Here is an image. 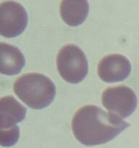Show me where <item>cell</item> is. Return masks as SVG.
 <instances>
[{
    "label": "cell",
    "instance_id": "obj_1",
    "mask_svg": "<svg viewBox=\"0 0 139 148\" xmlns=\"http://www.w3.org/2000/svg\"><path fill=\"white\" fill-rule=\"evenodd\" d=\"M129 126L120 116L92 105L79 108L72 121L73 134L86 146L107 143Z\"/></svg>",
    "mask_w": 139,
    "mask_h": 148
},
{
    "label": "cell",
    "instance_id": "obj_2",
    "mask_svg": "<svg viewBox=\"0 0 139 148\" xmlns=\"http://www.w3.org/2000/svg\"><path fill=\"white\" fill-rule=\"evenodd\" d=\"M15 95L28 107L40 110L49 106L56 95V87L43 74L31 73L20 76L14 84Z\"/></svg>",
    "mask_w": 139,
    "mask_h": 148
},
{
    "label": "cell",
    "instance_id": "obj_3",
    "mask_svg": "<svg viewBox=\"0 0 139 148\" xmlns=\"http://www.w3.org/2000/svg\"><path fill=\"white\" fill-rule=\"evenodd\" d=\"M27 113L25 107L12 96L0 98V145L12 147L18 142L20 129L17 123L24 120Z\"/></svg>",
    "mask_w": 139,
    "mask_h": 148
},
{
    "label": "cell",
    "instance_id": "obj_4",
    "mask_svg": "<svg viewBox=\"0 0 139 148\" xmlns=\"http://www.w3.org/2000/svg\"><path fill=\"white\" fill-rule=\"evenodd\" d=\"M57 67L61 77L71 84L82 82L89 71L86 55L75 45L62 47L57 57Z\"/></svg>",
    "mask_w": 139,
    "mask_h": 148
},
{
    "label": "cell",
    "instance_id": "obj_5",
    "mask_svg": "<svg viewBox=\"0 0 139 148\" xmlns=\"http://www.w3.org/2000/svg\"><path fill=\"white\" fill-rule=\"evenodd\" d=\"M102 102L110 113L125 119L136 110L138 100L133 89L125 86H119L107 88L104 91Z\"/></svg>",
    "mask_w": 139,
    "mask_h": 148
},
{
    "label": "cell",
    "instance_id": "obj_6",
    "mask_svg": "<svg viewBox=\"0 0 139 148\" xmlns=\"http://www.w3.org/2000/svg\"><path fill=\"white\" fill-rule=\"evenodd\" d=\"M28 14L20 3L6 1L0 3V35L13 38L20 35L28 25Z\"/></svg>",
    "mask_w": 139,
    "mask_h": 148
},
{
    "label": "cell",
    "instance_id": "obj_7",
    "mask_svg": "<svg viewBox=\"0 0 139 148\" xmlns=\"http://www.w3.org/2000/svg\"><path fill=\"white\" fill-rule=\"evenodd\" d=\"M131 71V64L124 55H109L102 58L98 65V75L103 82L107 83L123 82Z\"/></svg>",
    "mask_w": 139,
    "mask_h": 148
},
{
    "label": "cell",
    "instance_id": "obj_8",
    "mask_svg": "<svg viewBox=\"0 0 139 148\" xmlns=\"http://www.w3.org/2000/svg\"><path fill=\"white\" fill-rule=\"evenodd\" d=\"M25 59L18 47L0 42V73L15 76L22 71Z\"/></svg>",
    "mask_w": 139,
    "mask_h": 148
},
{
    "label": "cell",
    "instance_id": "obj_9",
    "mask_svg": "<svg viewBox=\"0 0 139 148\" xmlns=\"http://www.w3.org/2000/svg\"><path fill=\"white\" fill-rule=\"evenodd\" d=\"M89 11L87 0H62L60 4L61 18L70 26L83 23L87 18Z\"/></svg>",
    "mask_w": 139,
    "mask_h": 148
}]
</instances>
